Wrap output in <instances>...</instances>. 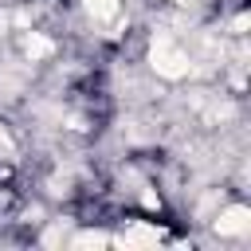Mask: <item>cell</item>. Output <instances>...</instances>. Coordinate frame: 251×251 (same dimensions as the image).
Returning a JSON list of instances; mask_svg holds the SVG:
<instances>
[{"label":"cell","instance_id":"cell-6","mask_svg":"<svg viewBox=\"0 0 251 251\" xmlns=\"http://www.w3.org/2000/svg\"><path fill=\"white\" fill-rule=\"evenodd\" d=\"M247 24H251V20H247V16H235V24H231V27H235V31H239V35H243V31H247Z\"/></svg>","mask_w":251,"mask_h":251},{"label":"cell","instance_id":"cell-4","mask_svg":"<svg viewBox=\"0 0 251 251\" xmlns=\"http://www.w3.org/2000/svg\"><path fill=\"white\" fill-rule=\"evenodd\" d=\"M51 51H55L51 39H43V35H31V39H27V55H31V59H43V55H51Z\"/></svg>","mask_w":251,"mask_h":251},{"label":"cell","instance_id":"cell-7","mask_svg":"<svg viewBox=\"0 0 251 251\" xmlns=\"http://www.w3.org/2000/svg\"><path fill=\"white\" fill-rule=\"evenodd\" d=\"M4 141H8V133H4V126H0V145H4Z\"/></svg>","mask_w":251,"mask_h":251},{"label":"cell","instance_id":"cell-1","mask_svg":"<svg viewBox=\"0 0 251 251\" xmlns=\"http://www.w3.org/2000/svg\"><path fill=\"white\" fill-rule=\"evenodd\" d=\"M149 63H153V71L165 75V78H184V75H188V55H184L169 35H157V39L149 43Z\"/></svg>","mask_w":251,"mask_h":251},{"label":"cell","instance_id":"cell-5","mask_svg":"<svg viewBox=\"0 0 251 251\" xmlns=\"http://www.w3.org/2000/svg\"><path fill=\"white\" fill-rule=\"evenodd\" d=\"M90 243L98 247V243H106V235H78V239H75V247H90Z\"/></svg>","mask_w":251,"mask_h":251},{"label":"cell","instance_id":"cell-3","mask_svg":"<svg viewBox=\"0 0 251 251\" xmlns=\"http://www.w3.org/2000/svg\"><path fill=\"white\" fill-rule=\"evenodd\" d=\"M86 12H90L94 20H110V16L118 12V0H86Z\"/></svg>","mask_w":251,"mask_h":251},{"label":"cell","instance_id":"cell-2","mask_svg":"<svg viewBox=\"0 0 251 251\" xmlns=\"http://www.w3.org/2000/svg\"><path fill=\"white\" fill-rule=\"evenodd\" d=\"M251 227V212L247 208H224L220 220H216V231L220 235H243Z\"/></svg>","mask_w":251,"mask_h":251}]
</instances>
